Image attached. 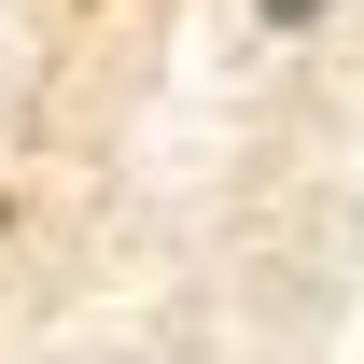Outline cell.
I'll return each mask as SVG.
<instances>
[{
    "label": "cell",
    "instance_id": "1",
    "mask_svg": "<svg viewBox=\"0 0 364 364\" xmlns=\"http://www.w3.org/2000/svg\"><path fill=\"white\" fill-rule=\"evenodd\" d=\"M252 14H267V28H322V0H252Z\"/></svg>",
    "mask_w": 364,
    "mask_h": 364
}]
</instances>
